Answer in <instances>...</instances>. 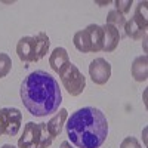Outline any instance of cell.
Returning a JSON list of instances; mask_svg holds the SVG:
<instances>
[{"mask_svg":"<svg viewBox=\"0 0 148 148\" xmlns=\"http://www.w3.org/2000/svg\"><path fill=\"white\" fill-rule=\"evenodd\" d=\"M19 95L24 107L36 117H46L56 113L62 102L59 83L43 70H36L24 77Z\"/></svg>","mask_w":148,"mask_h":148,"instance_id":"1","label":"cell"},{"mask_svg":"<svg viewBox=\"0 0 148 148\" xmlns=\"http://www.w3.org/2000/svg\"><path fill=\"white\" fill-rule=\"evenodd\" d=\"M67 136L77 148H99L108 136V120L96 107H83L67 119Z\"/></svg>","mask_w":148,"mask_h":148,"instance_id":"2","label":"cell"},{"mask_svg":"<svg viewBox=\"0 0 148 148\" xmlns=\"http://www.w3.org/2000/svg\"><path fill=\"white\" fill-rule=\"evenodd\" d=\"M53 142L46 123L28 121L18 139V148H49Z\"/></svg>","mask_w":148,"mask_h":148,"instance_id":"3","label":"cell"},{"mask_svg":"<svg viewBox=\"0 0 148 148\" xmlns=\"http://www.w3.org/2000/svg\"><path fill=\"white\" fill-rule=\"evenodd\" d=\"M73 43L82 53H92L102 51L104 46V31L98 24H89L84 30L74 33Z\"/></svg>","mask_w":148,"mask_h":148,"instance_id":"4","label":"cell"},{"mask_svg":"<svg viewBox=\"0 0 148 148\" xmlns=\"http://www.w3.org/2000/svg\"><path fill=\"white\" fill-rule=\"evenodd\" d=\"M59 77H61V82H62L64 89L71 96H79L86 89V77L77 68V65H74L73 62L64 70V73Z\"/></svg>","mask_w":148,"mask_h":148,"instance_id":"5","label":"cell"},{"mask_svg":"<svg viewBox=\"0 0 148 148\" xmlns=\"http://www.w3.org/2000/svg\"><path fill=\"white\" fill-rule=\"evenodd\" d=\"M0 120L3 123L5 135L15 136L22 125V113L18 108H0Z\"/></svg>","mask_w":148,"mask_h":148,"instance_id":"6","label":"cell"},{"mask_svg":"<svg viewBox=\"0 0 148 148\" xmlns=\"http://www.w3.org/2000/svg\"><path fill=\"white\" fill-rule=\"evenodd\" d=\"M89 76L95 84H105L111 77V64L104 58H95L89 65Z\"/></svg>","mask_w":148,"mask_h":148,"instance_id":"7","label":"cell"},{"mask_svg":"<svg viewBox=\"0 0 148 148\" xmlns=\"http://www.w3.org/2000/svg\"><path fill=\"white\" fill-rule=\"evenodd\" d=\"M16 53L22 62H36V46H34V37L24 36L16 43Z\"/></svg>","mask_w":148,"mask_h":148,"instance_id":"8","label":"cell"},{"mask_svg":"<svg viewBox=\"0 0 148 148\" xmlns=\"http://www.w3.org/2000/svg\"><path fill=\"white\" fill-rule=\"evenodd\" d=\"M49 64H51V68L56 73V74H62L64 70L71 64V61H70V56H68V52H67V49L65 47H55L51 56H49Z\"/></svg>","mask_w":148,"mask_h":148,"instance_id":"9","label":"cell"},{"mask_svg":"<svg viewBox=\"0 0 148 148\" xmlns=\"http://www.w3.org/2000/svg\"><path fill=\"white\" fill-rule=\"evenodd\" d=\"M102 27V31H104V46H102V51L104 52H114L117 46H119V42H120V31L111 25V24H104Z\"/></svg>","mask_w":148,"mask_h":148,"instance_id":"10","label":"cell"},{"mask_svg":"<svg viewBox=\"0 0 148 148\" xmlns=\"http://www.w3.org/2000/svg\"><path fill=\"white\" fill-rule=\"evenodd\" d=\"M130 74L139 83L147 82L148 79V56L147 55H141L133 59V62L130 65Z\"/></svg>","mask_w":148,"mask_h":148,"instance_id":"11","label":"cell"},{"mask_svg":"<svg viewBox=\"0 0 148 148\" xmlns=\"http://www.w3.org/2000/svg\"><path fill=\"white\" fill-rule=\"evenodd\" d=\"M67 119H68V111L65 108H59L56 113H55V116L46 123L47 130H49V133L52 135L53 139L58 136V135H61L64 125L67 123Z\"/></svg>","mask_w":148,"mask_h":148,"instance_id":"12","label":"cell"},{"mask_svg":"<svg viewBox=\"0 0 148 148\" xmlns=\"http://www.w3.org/2000/svg\"><path fill=\"white\" fill-rule=\"evenodd\" d=\"M34 46H36V58L37 61L42 59L46 56L47 51H49V46H51V39L45 31H40L34 36Z\"/></svg>","mask_w":148,"mask_h":148,"instance_id":"13","label":"cell"},{"mask_svg":"<svg viewBox=\"0 0 148 148\" xmlns=\"http://www.w3.org/2000/svg\"><path fill=\"white\" fill-rule=\"evenodd\" d=\"M132 18L135 19V22H136L142 30H147V27H148V3H147V0L139 2L136 5L135 14H133Z\"/></svg>","mask_w":148,"mask_h":148,"instance_id":"14","label":"cell"},{"mask_svg":"<svg viewBox=\"0 0 148 148\" xmlns=\"http://www.w3.org/2000/svg\"><path fill=\"white\" fill-rule=\"evenodd\" d=\"M123 28H125L126 36L129 37V39H133V40H139V39H142V36H145V30H142L138 24L135 22L133 18L126 21V24H125Z\"/></svg>","mask_w":148,"mask_h":148,"instance_id":"15","label":"cell"},{"mask_svg":"<svg viewBox=\"0 0 148 148\" xmlns=\"http://www.w3.org/2000/svg\"><path fill=\"white\" fill-rule=\"evenodd\" d=\"M107 24H111V25H114L117 30H120V28L125 27L126 18H125V15H123V14H120L119 10L111 9L108 12V15H107Z\"/></svg>","mask_w":148,"mask_h":148,"instance_id":"16","label":"cell"},{"mask_svg":"<svg viewBox=\"0 0 148 148\" xmlns=\"http://www.w3.org/2000/svg\"><path fill=\"white\" fill-rule=\"evenodd\" d=\"M10 70H12V58L5 52H0V79L6 77L10 73Z\"/></svg>","mask_w":148,"mask_h":148,"instance_id":"17","label":"cell"},{"mask_svg":"<svg viewBox=\"0 0 148 148\" xmlns=\"http://www.w3.org/2000/svg\"><path fill=\"white\" fill-rule=\"evenodd\" d=\"M114 5H116V8H114L116 10H119L123 15H126L132 8V0H116Z\"/></svg>","mask_w":148,"mask_h":148,"instance_id":"18","label":"cell"},{"mask_svg":"<svg viewBox=\"0 0 148 148\" xmlns=\"http://www.w3.org/2000/svg\"><path fill=\"white\" fill-rule=\"evenodd\" d=\"M120 148H142V145L139 144V141L135 136H126L121 141Z\"/></svg>","mask_w":148,"mask_h":148,"instance_id":"19","label":"cell"},{"mask_svg":"<svg viewBox=\"0 0 148 148\" xmlns=\"http://www.w3.org/2000/svg\"><path fill=\"white\" fill-rule=\"evenodd\" d=\"M59 148H74V147L71 145V142H70V141H64V142H61Z\"/></svg>","mask_w":148,"mask_h":148,"instance_id":"20","label":"cell"},{"mask_svg":"<svg viewBox=\"0 0 148 148\" xmlns=\"http://www.w3.org/2000/svg\"><path fill=\"white\" fill-rule=\"evenodd\" d=\"M2 135H5V127H3L2 120H0V136H2Z\"/></svg>","mask_w":148,"mask_h":148,"instance_id":"21","label":"cell"},{"mask_svg":"<svg viewBox=\"0 0 148 148\" xmlns=\"http://www.w3.org/2000/svg\"><path fill=\"white\" fill-rule=\"evenodd\" d=\"M0 148H16V147H14L12 144H3V145L0 147Z\"/></svg>","mask_w":148,"mask_h":148,"instance_id":"22","label":"cell"}]
</instances>
